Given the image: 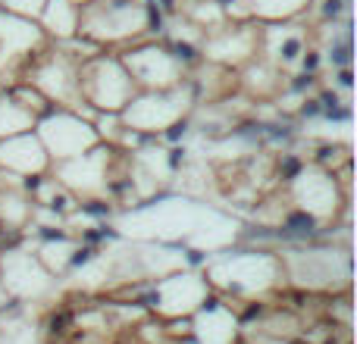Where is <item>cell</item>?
<instances>
[{"label": "cell", "mask_w": 357, "mask_h": 344, "mask_svg": "<svg viewBox=\"0 0 357 344\" xmlns=\"http://www.w3.org/2000/svg\"><path fill=\"white\" fill-rule=\"evenodd\" d=\"M151 10L142 0H88L79 6V38L98 47L135 44L148 35Z\"/></svg>", "instance_id": "cell-1"}, {"label": "cell", "mask_w": 357, "mask_h": 344, "mask_svg": "<svg viewBox=\"0 0 357 344\" xmlns=\"http://www.w3.org/2000/svg\"><path fill=\"white\" fill-rule=\"evenodd\" d=\"M25 81H29L50 107L75 110L88 119L94 116V110H88V107L82 104L79 60L69 56V50H63L60 44H54V50H41V54L31 56L29 66H25Z\"/></svg>", "instance_id": "cell-2"}, {"label": "cell", "mask_w": 357, "mask_h": 344, "mask_svg": "<svg viewBox=\"0 0 357 344\" xmlns=\"http://www.w3.org/2000/svg\"><path fill=\"white\" fill-rule=\"evenodd\" d=\"M191 104H195V94L185 81L163 91H135V97L119 110V123L135 135H167L169 129H178Z\"/></svg>", "instance_id": "cell-3"}, {"label": "cell", "mask_w": 357, "mask_h": 344, "mask_svg": "<svg viewBox=\"0 0 357 344\" xmlns=\"http://www.w3.org/2000/svg\"><path fill=\"white\" fill-rule=\"evenodd\" d=\"M79 91L82 104L94 113H119L135 97V81L129 79L119 56L94 54L79 63Z\"/></svg>", "instance_id": "cell-4"}, {"label": "cell", "mask_w": 357, "mask_h": 344, "mask_svg": "<svg viewBox=\"0 0 357 344\" xmlns=\"http://www.w3.org/2000/svg\"><path fill=\"white\" fill-rule=\"evenodd\" d=\"M35 135H38V141H41V148L47 150L50 163L73 160V157L85 154V150L100 144V135L91 119L75 110H63V107L44 110L41 116L35 119Z\"/></svg>", "instance_id": "cell-5"}, {"label": "cell", "mask_w": 357, "mask_h": 344, "mask_svg": "<svg viewBox=\"0 0 357 344\" xmlns=\"http://www.w3.org/2000/svg\"><path fill=\"white\" fill-rule=\"evenodd\" d=\"M279 272H282V263L273 253H264V251H229V253H220L207 266L210 282L226 285L232 291H245V288L264 291L276 282Z\"/></svg>", "instance_id": "cell-6"}, {"label": "cell", "mask_w": 357, "mask_h": 344, "mask_svg": "<svg viewBox=\"0 0 357 344\" xmlns=\"http://www.w3.org/2000/svg\"><path fill=\"white\" fill-rule=\"evenodd\" d=\"M119 63L138 91H163L185 81V60H178L163 44H132L119 54Z\"/></svg>", "instance_id": "cell-7"}, {"label": "cell", "mask_w": 357, "mask_h": 344, "mask_svg": "<svg viewBox=\"0 0 357 344\" xmlns=\"http://www.w3.org/2000/svg\"><path fill=\"white\" fill-rule=\"evenodd\" d=\"M110 148H104V141L98 148L85 150V154L73 157V160H60L50 163L47 172H54V178L69 191V194L79 201H98L107 194V185H110Z\"/></svg>", "instance_id": "cell-8"}, {"label": "cell", "mask_w": 357, "mask_h": 344, "mask_svg": "<svg viewBox=\"0 0 357 344\" xmlns=\"http://www.w3.org/2000/svg\"><path fill=\"white\" fill-rule=\"evenodd\" d=\"M289 191H291V203H295L310 222L335 219L339 207L345 203V197H342V191H339V182H335V172L320 169V166H304L291 178Z\"/></svg>", "instance_id": "cell-9"}, {"label": "cell", "mask_w": 357, "mask_h": 344, "mask_svg": "<svg viewBox=\"0 0 357 344\" xmlns=\"http://www.w3.org/2000/svg\"><path fill=\"white\" fill-rule=\"evenodd\" d=\"M201 54L220 66L251 63L260 54V29H254L251 22H226L222 29L204 35Z\"/></svg>", "instance_id": "cell-10"}, {"label": "cell", "mask_w": 357, "mask_h": 344, "mask_svg": "<svg viewBox=\"0 0 357 344\" xmlns=\"http://www.w3.org/2000/svg\"><path fill=\"white\" fill-rule=\"evenodd\" d=\"M47 35L41 31V25L35 19L16 16L10 10H0V60L10 69L29 66V60L35 54H41L47 47Z\"/></svg>", "instance_id": "cell-11"}, {"label": "cell", "mask_w": 357, "mask_h": 344, "mask_svg": "<svg viewBox=\"0 0 357 344\" xmlns=\"http://www.w3.org/2000/svg\"><path fill=\"white\" fill-rule=\"evenodd\" d=\"M260 54L273 69L304 66L307 60V31L291 22H264L260 29Z\"/></svg>", "instance_id": "cell-12"}, {"label": "cell", "mask_w": 357, "mask_h": 344, "mask_svg": "<svg viewBox=\"0 0 357 344\" xmlns=\"http://www.w3.org/2000/svg\"><path fill=\"white\" fill-rule=\"evenodd\" d=\"M0 169L10 172L19 178H38L47 175L50 169V157L41 148L35 129L31 132H19V135L0 138Z\"/></svg>", "instance_id": "cell-13"}, {"label": "cell", "mask_w": 357, "mask_h": 344, "mask_svg": "<svg viewBox=\"0 0 357 344\" xmlns=\"http://www.w3.org/2000/svg\"><path fill=\"white\" fill-rule=\"evenodd\" d=\"M54 272L44 269V263L38 257H31L29 251H10L0 260V285L10 295H41L54 285Z\"/></svg>", "instance_id": "cell-14"}, {"label": "cell", "mask_w": 357, "mask_h": 344, "mask_svg": "<svg viewBox=\"0 0 357 344\" xmlns=\"http://www.w3.org/2000/svg\"><path fill=\"white\" fill-rule=\"evenodd\" d=\"M207 279L195 276V272H176L157 285V301L163 304L167 313H195L201 304H207Z\"/></svg>", "instance_id": "cell-15"}, {"label": "cell", "mask_w": 357, "mask_h": 344, "mask_svg": "<svg viewBox=\"0 0 357 344\" xmlns=\"http://www.w3.org/2000/svg\"><path fill=\"white\" fill-rule=\"evenodd\" d=\"M38 25L47 35V41L60 44L79 35V3L73 0H47L38 16Z\"/></svg>", "instance_id": "cell-16"}, {"label": "cell", "mask_w": 357, "mask_h": 344, "mask_svg": "<svg viewBox=\"0 0 357 344\" xmlns=\"http://www.w3.org/2000/svg\"><path fill=\"white\" fill-rule=\"evenodd\" d=\"M251 19L257 22H291L304 10L314 6V0H248Z\"/></svg>", "instance_id": "cell-17"}, {"label": "cell", "mask_w": 357, "mask_h": 344, "mask_svg": "<svg viewBox=\"0 0 357 344\" xmlns=\"http://www.w3.org/2000/svg\"><path fill=\"white\" fill-rule=\"evenodd\" d=\"M35 113L29 107H22L10 91L0 94V138L19 135V132H31L35 129Z\"/></svg>", "instance_id": "cell-18"}, {"label": "cell", "mask_w": 357, "mask_h": 344, "mask_svg": "<svg viewBox=\"0 0 357 344\" xmlns=\"http://www.w3.org/2000/svg\"><path fill=\"white\" fill-rule=\"evenodd\" d=\"M38 260L44 263L47 272H63L69 263L79 260V244L69 241V238H54V241H47V244L38 247Z\"/></svg>", "instance_id": "cell-19"}, {"label": "cell", "mask_w": 357, "mask_h": 344, "mask_svg": "<svg viewBox=\"0 0 357 344\" xmlns=\"http://www.w3.org/2000/svg\"><path fill=\"white\" fill-rule=\"evenodd\" d=\"M31 216V201L22 191H0V222L10 228H22Z\"/></svg>", "instance_id": "cell-20"}, {"label": "cell", "mask_w": 357, "mask_h": 344, "mask_svg": "<svg viewBox=\"0 0 357 344\" xmlns=\"http://www.w3.org/2000/svg\"><path fill=\"white\" fill-rule=\"evenodd\" d=\"M44 3H47V0H0V10H10V13H16V16L35 19V22H38Z\"/></svg>", "instance_id": "cell-21"}, {"label": "cell", "mask_w": 357, "mask_h": 344, "mask_svg": "<svg viewBox=\"0 0 357 344\" xmlns=\"http://www.w3.org/2000/svg\"><path fill=\"white\" fill-rule=\"evenodd\" d=\"M73 3H79V6H82V3H88V0H73Z\"/></svg>", "instance_id": "cell-22"}]
</instances>
